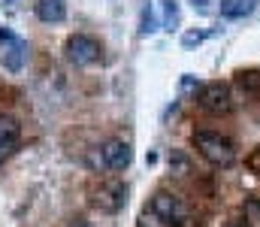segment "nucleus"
<instances>
[{"mask_svg": "<svg viewBox=\"0 0 260 227\" xmlns=\"http://www.w3.org/2000/svg\"><path fill=\"white\" fill-rule=\"evenodd\" d=\"M194 149L212 164V167H233L236 164V143L218 131H197Z\"/></svg>", "mask_w": 260, "mask_h": 227, "instance_id": "1", "label": "nucleus"}, {"mask_svg": "<svg viewBox=\"0 0 260 227\" xmlns=\"http://www.w3.org/2000/svg\"><path fill=\"white\" fill-rule=\"evenodd\" d=\"M151 215L167 227H185L191 218V209L188 203L179 197V194H170V191H157L151 197Z\"/></svg>", "mask_w": 260, "mask_h": 227, "instance_id": "2", "label": "nucleus"}, {"mask_svg": "<svg viewBox=\"0 0 260 227\" xmlns=\"http://www.w3.org/2000/svg\"><path fill=\"white\" fill-rule=\"evenodd\" d=\"M197 103L200 109L212 112V115H224L233 109V94H230V85L227 82H206L197 94Z\"/></svg>", "mask_w": 260, "mask_h": 227, "instance_id": "3", "label": "nucleus"}, {"mask_svg": "<svg viewBox=\"0 0 260 227\" xmlns=\"http://www.w3.org/2000/svg\"><path fill=\"white\" fill-rule=\"evenodd\" d=\"M100 55H103L100 43H97L94 37H88V34H73V37L67 40V58H70L76 67H91V64L100 61Z\"/></svg>", "mask_w": 260, "mask_h": 227, "instance_id": "4", "label": "nucleus"}, {"mask_svg": "<svg viewBox=\"0 0 260 227\" xmlns=\"http://www.w3.org/2000/svg\"><path fill=\"white\" fill-rule=\"evenodd\" d=\"M100 212H109V215H115V212H121L124 209V203H127V188L121 185V182H103L97 191H94V200H91Z\"/></svg>", "mask_w": 260, "mask_h": 227, "instance_id": "5", "label": "nucleus"}, {"mask_svg": "<svg viewBox=\"0 0 260 227\" xmlns=\"http://www.w3.org/2000/svg\"><path fill=\"white\" fill-rule=\"evenodd\" d=\"M130 160H133V149H130L127 140H106V143L100 146L97 164L106 167V170H127Z\"/></svg>", "mask_w": 260, "mask_h": 227, "instance_id": "6", "label": "nucleus"}, {"mask_svg": "<svg viewBox=\"0 0 260 227\" xmlns=\"http://www.w3.org/2000/svg\"><path fill=\"white\" fill-rule=\"evenodd\" d=\"M27 43L21 40V37H15L9 46H3V67L9 70V73H18L24 64H27Z\"/></svg>", "mask_w": 260, "mask_h": 227, "instance_id": "7", "label": "nucleus"}, {"mask_svg": "<svg viewBox=\"0 0 260 227\" xmlns=\"http://www.w3.org/2000/svg\"><path fill=\"white\" fill-rule=\"evenodd\" d=\"M18 137H21V124L12 115H0V160L15 149Z\"/></svg>", "mask_w": 260, "mask_h": 227, "instance_id": "8", "label": "nucleus"}, {"mask_svg": "<svg viewBox=\"0 0 260 227\" xmlns=\"http://www.w3.org/2000/svg\"><path fill=\"white\" fill-rule=\"evenodd\" d=\"M34 12L40 21L46 24H58L67 18V0H37L34 3Z\"/></svg>", "mask_w": 260, "mask_h": 227, "instance_id": "9", "label": "nucleus"}, {"mask_svg": "<svg viewBox=\"0 0 260 227\" xmlns=\"http://www.w3.org/2000/svg\"><path fill=\"white\" fill-rule=\"evenodd\" d=\"M254 9H257V0H221L218 3L221 18H245Z\"/></svg>", "mask_w": 260, "mask_h": 227, "instance_id": "10", "label": "nucleus"}, {"mask_svg": "<svg viewBox=\"0 0 260 227\" xmlns=\"http://www.w3.org/2000/svg\"><path fill=\"white\" fill-rule=\"evenodd\" d=\"M154 30H157V18H154L151 3H145V6H142V21H139V34L148 37V34H154Z\"/></svg>", "mask_w": 260, "mask_h": 227, "instance_id": "11", "label": "nucleus"}, {"mask_svg": "<svg viewBox=\"0 0 260 227\" xmlns=\"http://www.w3.org/2000/svg\"><path fill=\"white\" fill-rule=\"evenodd\" d=\"M160 6H164V27L173 30L179 24V3L176 0H160Z\"/></svg>", "mask_w": 260, "mask_h": 227, "instance_id": "12", "label": "nucleus"}, {"mask_svg": "<svg viewBox=\"0 0 260 227\" xmlns=\"http://www.w3.org/2000/svg\"><path fill=\"white\" fill-rule=\"evenodd\" d=\"M245 91H251V94H257L260 91V73L257 70H248V73H239V79H236Z\"/></svg>", "mask_w": 260, "mask_h": 227, "instance_id": "13", "label": "nucleus"}, {"mask_svg": "<svg viewBox=\"0 0 260 227\" xmlns=\"http://www.w3.org/2000/svg\"><path fill=\"white\" fill-rule=\"evenodd\" d=\"M170 167H173L179 176L191 173V164H188V157H185V154H179V151H173V154H170Z\"/></svg>", "mask_w": 260, "mask_h": 227, "instance_id": "14", "label": "nucleus"}, {"mask_svg": "<svg viewBox=\"0 0 260 227\" xmlns=\"http://www.w3.org/2000/svg\"><path fill=\"white\" fill-rule=\"evenodd\" d=\"M203 40H206V34H203V30H188V34L182 37V43H185V46H200Z\"/></svg>", "mask_w": 260, "mask_h": 227, "instance_id": "15", "label": "nucleus"}, {"mask_svg": "<svg viewBox=\"0 0 260 227\" xmlns=\"http://www.w3.org/2000/svg\"><path fill=\"white\" fill-rule=\"evenodd\" d=\"M12 40H15V34H12L9 27H0V49H3V46H9Z\"/></svg>", "mask_w": 260, "mask_h": 227, "instance_id": "16", "label": "nucleus"}, {"mask_svg": "<svg viewBox=\"0 0 260 227\" xmlns=\"http://www.w3.org/2000/svg\"><path fill=\"white\" fill-rule=\"evenodd\" d=\"M224 227H251V224H248V218H245V221H242V218H236V221H227Z\"/></svg>", "mask_w": 260, "mask_h": 227, "instance_id": "17", "label": "nucleus"}, {"mask_svg": "<svg viewBox=\"0 0 260 227\" xmlns=\"http://www.w3.org/2000/svg\"><path fill=\"white\" fill-rule=\"evenodd\" d=\"M191 3H194L197 9H206V6H209V0H191Z\"/></svg>", "mask_w": 260, "mask_h": 227, "instance_id": "18", "label": "nucleus"}, {"mask_svg": "<svg viewBox=\"0 0 260 227\" xmlns=\"http://www.w3.org/2000/svg\"><path fill=\"white\" fill-rule=\"evenodd\" d=\"M76 227H88V224H76Z\"/></svg>", "mask_w": 260, "mask_h": 227, "instance_id": "19", "label": "nucleus"}]
</instances>
